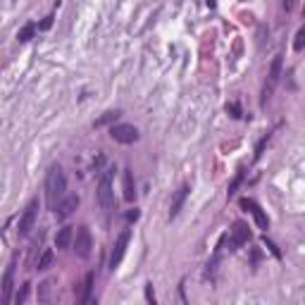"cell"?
Masks as SVG:
<instances>
[{
    "instance_id": "obj_1",
    "label": "cell",
    "mask_w": 305,
    "mask_h": 305,
    "mask_svg": "<svg viewBox=\"0 0 305 305\" xmlns=\"http://www.w3.org/2000/svg\"><path fill=\"white\" fill-rule=\"evenodd\" d=\"M64 193H67V177H64L62 167L53 165L48 169V174H46V198H48V205L55 208Z\"/></svg>"
},
{
    "instance_id": "obj_2",
    "label": "cell",
    "mask_w": 305,
    "mask_h": 305,
    "mask_svg": "<svg viewBox=\"0 0 305 305\" xmlns=\"http://www.w3.org/2000/svg\"><path fill=\"white\" fill-rule=\"evenodd\" d=\"M112 174H114V167L105 169L100 174V181H98V191H96V198H98V205L103 210H112L114 208V191H112Z\"/></svg>"
},
{
    "instance_id": "obj_3",
    "label": "cell",
    "mask_w": 305,
    "mask_h": 305,
    "mask_svg": "<svg viewBox=\"0 0 305 305\" xmlns=\"http://www.w3.org/2000/svg\"><path fill=\"white\" fill-rule=\"evenodd\" d=\"M281 67H284V60L281 55H277L272 60V64H270V74H267V81L262 86V105L270 100V96L274 93V88H277L279 83V77H281Z\"/></svg>"
},
{
    "instance_id": "obj_4",
    "label": "cell",
    "mask_w": 305,
    "mask_h": 305,
    "mask_svg": "<svg viewBox=\"0 0 305 305\" xmlns=\"http://www.w3.org/2000/svg\"><path fill=\"white\" fill-rule=\"evenodd\" d=\"M110 136H112V141H117V143L129 145V143L139 141V129H136L134 124H112Z\"/></svg>"
},
{
    "instance_id": "obj_5",
    "label": "cell",
    "mask_w": 305,
    "mask_h": 305,
    "mask_svg": "<svg viewBox=\"0 0 305 305\" xmlns=\"http://www.w3.org/2000/svg\"><path fill=\"white\" fill-rule=\"evenodd\" d=\"M129 241H131V231H129V229H124V231L114 239V246H112V253H110V270H117V265L122 262Z\"/></svg>"
},
{
    "instance_id": "obj_6",
    "label": "cell",
    "mask_w": 305,
    "mask_h": 305,
    "mask_svg": "<svg viewBox=\"0 0 305 305\" xmlns=\"http://www.w3.org/2000/svg\"><path fill=\"white\" fill-rule=\"evenodd\" d=\"M72 243H74V253H77L79 257H88V255H91L93 239H91V231H88V226H79V229H77V234H74Z\"/></svg>"
},
{
    "instance_id": "obj_7",
    "label": "cell",
    "mask_w": 305,
    "mask_h": 305,
    "mask_svg": "<svg viewBox=\"0 0 305 305\" xmlns=\"http://www.w3.org/2000/svg\"><path fill=\"white\" fill-rule=\"evenodd\" d=\"M36 217H38V200H31L27 208H24V212H22V217H19V224H17V231H19V236H27L29 231L33 229Z\"/></svg>"
},
{
    "instance_id": "obj_8",
    "label": "cell",
    "mask_w": 305,
    "mask_h": 305,
    "mask_svg": "<svg viewBox=\"0 0 305 305\" xmlns=\"http://www.w3.org/2000/svg\"><path fill=\"white\" fill-rule=\"evenodd\" d=\"M12 289H15V260L7 265L5 274H2V281H0V303H10L12 301Z\"/></svg>"
},
{
    "instance_id": "obj_9",
    "label": "cell",
    "mask_w": 305,
    "mask_h": 305,
    "mask_svg": "<svg viewBox=\"0 0 305 305\" xmlns=\"http://www.w3.org/2000/svg\"><path fill=\"white\" fill-rule=\"evenodd\" d=\"M239 205H241L243 210H248L250 215H253V220H255V224H257L260 229H270V220H267V215L262 212V208H260L253 198H241V200H239Z\"/></svg>"
},
{
    "instance_id": "obj_10",
    "label": "cell",
    "mask_w": 305,
    "mask_h": 305,
    "mask_svg": "<svg viewBox=\"0 0 305 305\" xmlns=\"http://www.w3.org/2000/svg\"><path fill=\"white\" fill-rule=\"evenodd\" d=\"M57 210V217H62V220H64V217H69V215H72V212H74V210H77V208H79V195H62V200H60V203H57L55 205Z\"/></svg>"
},
{
    "instance_id": "obj_11",
    "label": "cell",
    "mask_w": 305,
    "mask_h": 305,
    "mask_svg": "<svg viewBox=\"0 0 305 305\" xmlns=\"http://www.w3.org/2000/svg\"><path fill=\"white\" fill-rule=\"evenodd\" d=\"M250 239V229L246 222H234L231 226V246L234 248H239V246H243V243H248ZM231 248V250H234Z\"/></svg>"
},
{
    "instance_id": "obj_12",
    "label": "cell",
    "mask_w": 305,
    "mask_h": 305,
    "mask_svg": "<svg viewBox=\"0 0 305 305\" xmlns=\"http://www.w3.org/2000/svg\"><path fill=\"white\" fill-rule=\"evenodd\" d=\"M189 191H191L189 186H181V189L174 193V198H172V205H169V217H172V220H174V217L179 215V210L184 208V200H186Z\"/></svg>"
},
{
    "instance_id": "obj_13",
    "label": "cell",
    "mask_w": 305,
    "mask_h": 305,
    "mask_svg": "<svg viewBox=\"0 0 305 305\" xmlns=\"http://www.w3.org/2000/svg\"><path fill=\"white\" fill-rule=\"evenodd\" d=\"M72 239H74V226H62L55 234V246L57 248H69Z\"/></svg>"
},
{
    "instance_id": "obj_14",
    "label": "cell",
    "mask_w": 305,
    "mask_h": 305,
    "mask_svg": "<svg viewBox=\"0 0 305 305\" xmlns=\"http://www.w3.org/2000/svg\"><path fill=\"white\" fill-rule=\"evenodd\" d=\"M136 198V184H134V177H131V169H124V200H134Z\"/></svg>"
},
{
    "instance_id": "obj_15",
    "label": "cell",
    "mask_w": 305,
    "mask_h": 305,
    "mask_svg": "<svg viewBox=\"0 0 305 305\" xmlns=\"http://www.w3.org/2000/svg\"><path fill=\"white\" fill-rule=\"evenodd\" d=\"M53 257H55V255H53V250L46 248L43 253H41V257L36 260V270H38V272H46V270L53 265Z\"/></svg>"
},
{
    "instance_id": "obj_16",
    "label": "cell",
    "mask_w": 305,
    "mask_h": 305,
    "mask_svg": "<svg viewBox=\"0 0 305 305\" xmlns=\"http://www.w3.org/2000/svg\"><path fill=\"white\" fill-rule=\"evenodd\" d=\"M91 291H93V274H86L81 291V303H91Z\"/></svg>"
},
{
    "instance_id": "obj_17",
    "label": "cell",
    "mask_w": 305,
    "mask_h": 305,
    "mask_svg": "<svg viewBox=\"0 0 305 305\" xmlns=\"http://www.w3.org/2000/svg\"><path fill=\"white\" fill-rule=\"evenodd\" d=\"M33 33H36V24H27V27H22L19 31H17V41L24 43V41H29Z\"/></svg>"
},
{
    "instance_id": "obj_18",
    "label": "cell",
    "mask_w": 305,
    "mask_h": 305,
    "mask_svg": "<svg viewBox=\"0 0 305 305\" xmlns=\"http://www.w3.org/2000/svg\"><path fill=\"white\" fill-rule=\"evenodd\" d=\"M119 117V110H108L100 119H96V127H105V124H112L114 119Z\"/></svg>"
},
{
    "instance_id": "obj_19",
    "label": "cell",
    "mask_w": 305,
    "mask_h": 305,
    "mask_svg": "<svg viewBox=\"0 0 305 305\" xmlns=\"http://www.w3.org/2000/svg\"><path fill=\"white\" fill-rule=\"evenodd\" d=\"M38 301H41V303H48V301H50V281L38 284Z\"/></svg>"
},
{
    "instance_id": "obj_20",
    "label": "cell",
    "mask_w": 305,
    "mask_h": 305,
    "mask_svg": "<svg viewBox=\"0 0 305 305\" xmlns=\"http://www.w3.org/2000/svg\"><path fill=\"white\" fill-rule=\"evenodd\" d=\"M303 46H305V29H298L296 31V41H293V50H303Z\"/></svg>"
},
{
    "instance_id": "obj_21",
    "label": "cell",
    "mask_w": 305,
    "mask_h": 305,
    "mask_svg": "<svg viewBox=\"0 0 305 305\" xmlns=\"http://www.w3.org/2000/svg\"><path fill=\"white\" fill-rule=\"evenodd\" d=\"M27 296H29V284H24V286H22V289L17 291L15 301H17V303H24V301H27Z\"/></svg>"
},
{
    "instance_id": "obj_22",
    "label": "cell",
    "mask_w": 305,
    "mask_h": 305,
    "mask_svg": "<svg viewBox=\"0 0 305 305\" xmlns=\"http://www.w3.org/2000/svg\"><path fill=\"white\" fill-rule=\"evenodd\" d=\"M50 27H53V15H48V17H46V19L38 24V29H41V31H46V29H50Z\"/></svg>"
},
{
    "instance_id": "obj_23",
    "label": "cell",
    "mask_w": 305,
    "mask_h": 305,
    "mask_svg": "<svg viewBox=\"0 0 305 305\" xmlns=\"http://www.w3.org/2000/svg\"><path fill=\"white\" fill-rule=\"evenodd\" d=\"M145 298H148V303H155V293H153V284H148V286H145Z\"/></svg>"
},
{
    "instance_id": "obj_24",
    "label": "cell",
    "mask_w": 305,
    "mask_h": 305,
    "mask_svg": "<svg viewBox=\"0 0 305 305\" xmlns=\"http://www.w3.org/2000/svg\"><path fill=\"white\" fill-rule=\"evenodd\" d=\"M226 112H231L234 117H241V108H239L236 103H231V105H226Z\"/></svg>"
},
{
    "instance_id": "obj_25",
    "label": "cell",
    "mask_w": 305,
    "mask_h": 305,
    "mask_svg": "<svg viewBox=\"0 0 305 305\" xmlns=\"http://www.w3.org/2000/svg\"><path fill=\"white\" fill-rule=\"evenodd\" d=\"M127 217H129V220H131V222H136V220H139V210H136V208H134V210H131V212H129V215H127Z\"/></svg>"
}]
</instances>
